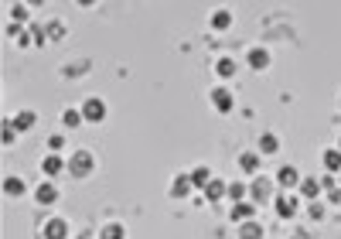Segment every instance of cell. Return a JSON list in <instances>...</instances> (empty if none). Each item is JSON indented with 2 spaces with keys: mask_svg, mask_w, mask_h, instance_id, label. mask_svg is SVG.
I'll use <instances>...</instances> for the list:
<instances>
[{
  "mask_svg": "<svg viewBox=\"0 0 341 239\" xmlns=\"http://www.w3.org/2000/svg\"><path fill=\"white\" fill-rule=\"evenodd\" d=\"M82 116L92 120V123H99V120L106 116V102L96 100V96H92V100H86V106H82Z\"/></svg>",
  "mask_w": 341,
  "mask_h": 239,
  "instance_id": "obj_1",
  "label": "cell"
},
{
  "mask_svg": "<svg viewBox=\"0 0 341 239\" xmlns=\"http://www.w3.org/2000/svg\"><path fill=\"white\" fill-rule=\"evenodd\" d=\"M68 168H72V174H89V168H92V158H89L86 150H78V154H72Z\"/></svg>",
  "mask_w": 341,
  "mask_h": 239,
  "instance_id": "obj_2",
  "label": "cell"
},
{
  "mask_svg": "<svg viewBox=\"0 0 341 239\" xmlns=\"http://www.w3.org/2000/svg\"><path fill=\"white\" fill-rule=\"evenodd\" d=\"M65 232H68L65 219H52L48 226H44V236H48V239H65Z\"/></svg>",
  "mask_w": 341,
  "mask_h": 239,
  "instance_id": "obj_3",
  "label": "cell"
},
{
  "mask_svg": "<svg viewBox=\"0 0 341 239\" xmlns=\"http://www.w3.org/2000/svg\"><path fill=\"white\" fill-rule=\"evenodd\" d=\"M10 126H14V130H31V126H34V113H31V110H20L18 116L10 120Z\"/></svg>",
  "mask_w": 341,
  "mask_h": 239,
  "instance_id": "obj_4",
  "label": "cell"
},
{
  "mask_svg": "<svg viewBox=\"0 0 341 239\" xmlns=\"http://www.w3.org/2000/svg\"><path fill=\"white\" fill-rule=\"evenodd\" d=\"M249 65H252V68H266V65H270V52H266V48H252V52H249Z\"/></svg>",
  "mask_w": 341,
  "mask_h": 239,
  "instance_id": "obj_5",
  "label": "cell"
},
{
  "mask_svg": "<svg viewBox=\"0 0 341 239\" xmlns=\"http://www.w3.org/2000/svg\"><path fill=\"white\" fill-rule=\"evenodd\" d=\"M270 192H273V184H270L266 178H256V181H252V198H256V202H263Z\"/></svg>",
  "mask_w": 341,
  "mask_h": 239,
  "instance_id": "obj_6",
  "label": "cell"
},
{
  "mask_svg": "<svg viewBox=\"0 0 341 239\" xmlns=\"http://www.w3.org/2000/svg\"><path fill=\"white\" fill-rule=\"evenodd\" d=\"M212 102H215L222 113H228V110H232V96H228L226 89H215V92H212Z\"/></svg>",
  "mask_w": 341,
  "mask_h": 239,
  "instance_id": "obj_7",
  "label": "cell"
},
{
  "mask_svg": "<svg viewBox=\"0 0 341 239\" xmlns=\"http://www.w3.org/2000/svg\"><path fill=\"white\" fill-rule=\"evenodd\" d=\"M99 239H123V226H120V222H106V226L99 229Z\"/></svg>",
  "mask_w": 341,
  "mask_h": 239,
  "instance_id": "obj_8",
  "label": "cell"
},
{
  "mask_svg": "<svg viewBox=\"0 0 341 239\" xmlns=\"http://www.w3.org/2000/svg\"><path fill=\"white\" fill-rule=\"evenodd\" d=\"M228 24H232V14H228V10H215V14H212V28H215V31H226Z\"/></svg>",
  "mask_w": 341,
  "mask_h": 239,
  "instance_id": "obj_9",
  "label": "cell"
},
{
  "mask_svg": "<svg viewBox=\"0 0 341 239\" xmlns=\"http://www.w3.org/2000/svg\"><path fill=\"white\" fill-rule=\"evenodd\" d=\"M263 236V226L260 222H246L242 229H239V239H260Z\"/></svg>",
  "mask_w": 341,
  "mask_h": 239,
  "instance_id": "obj_10",
  "label": "cell"
},
{
  "mask_svg": "<svg viewBox=\"0 0 341 239\" xmlns=\"http://www.w3.org/2000/svg\"><path fill=\"white\" fill-rule=\"evenodd\" d=\"M239 168H242V171H256V168H260V154H252V150L239 154Z\"/></svg>",
  "mask_w": 341,
  "mask_h": 239,
  "instance_id": "obj_11",
  "label": "cell"
},
{
  "mask_svg": "<svg viewBox=\"0 0 341 239\" xmlns=\"http://www.w3.org/2000/svg\"><path fill=\"white\" fill-rule=\"evenodd\" d=\"M4 192H7L10 198H18V195H24V181L20 178H7L4 181Z\"/></svg>",
  "mask_w": 341,
  "mask_h": 239,
  "instance_id": "obj_12",
  "label": "cell"
},
{
  "mask_svg": "<svg viewBox=\"0 0 341 239\" xmlns=\"http://www.w3.org/2000/svg\"><path fill=\"white\" fill-rule=\"evenodd\" d=\"M276 147H280V144H276L273 134H263V137H260V154H276Z\"/></svg>",
  "mask_w": 341,
  "mask_h": 239,
  "instance_id": "obj_13",
  "label": "cell"
},
{
  "mask_svg": "<svg viewBox=\"0 0 341 239\" xmlns=\"http://www.w3.org/2000/svg\"><path fill=\"white\" fill-rule=\"evenodd\" d=\"M276 181H280V184H286V188H294V184H297V171H294V168L286 164V168H280V174H276Z\"/></svg>",
  "mask_w": 341,
  "mask_h": 239,
  "instance_id": "obj_14",
  "label": "cell"
},
{
  "mask_svg": "<svg viewBox=\"0 0 341 239\" xmlns=\"http://www.w3.org/2000/svg\"><path fill=\"white\" fill-rule=\"evenodd\" d=\"M276 212H280V216H286V219H290V216H294V212H297V202L294 198H276Z\"/></svg>",
  "mask_w": 341,
  "mask_h": 239,
  "instance_id": "obj_15",
  "label": "cell"
},
{
  "mask_svg": "<svg viewBox=\"0 0 341 239\" xmlns=\"http://www.w3.org/2000/svg\"><path fill=\"white\" fill-rule=\"evenodd\" d=\"M41 171H44V174H58V171H62V160H58L55 154H48V158L41 160Z\"/></svg>",
  "mask_w": 341,
  "mask_h": 239,
  "instance_id": "obj_16",
  "label": "cell"
},
{
  "mask_svg": "<svg viewBox=\"0 0 341 239\" xmlns=\"http://www.w3.org/2000/svg\"><path fill=\"white\" fill-rule=\"evenodd\" d=\"M55 198H58V192L52 188V184H41V188H38V202H41V205H52Z\"/></svg>",
  "mask_w": 341,
  "mask_h": 239,
  "instance_id": "obj_17",
  "label": "cell"
},
{
  "mask_svg": "<svg viewBox=\"0 0 341 239\" xmlns=\"http://www.w3.org/2000/svg\"><path fill=\"white\" fill-rule=\"evenodd\" d=\"M324 164L328 171H341V150H324Z\"/></svg>",
  "mask_w": 341,
  "mask_h": 239,
  "instance_id": "obj_18",
  "label": "cell"
},
{
  "mask_svg": "<svg viewBox=\"0 0 341 239\" xmlns=\"http://www.w3.org/2000/svg\"><path fill=\"white\" fill-rule=\"evenodd\" d=\"M215 72H218V76H236V62L232 58H222V62H215Z\"/></svg>",
  "mask_w": 341,
  "mask_h": 239,
  "instance_id": "obj_19",
  "label": "cell"
},
{
  "mask_svg": "<svg viewBox=\"0 0 341 239\" xmlns=\"http://www.w3.org/2000/svg\"><path fill=\"white\" fill-rule=\"evenodd\" d=\"M222 192H228L222 181H208V184H205V195H208V198H222Z\"/></svg>",
  "mask_w": 341,
  "mask_h": 239,
  "instance_id": "obj_20",
  "label": "cell"
},
{
  "mask_svg": "<svg viewBox=\"0 0 341 239\" xmlns=\"http://www.w3.org/2000/svg\"><path fill=\"white\" fill-rule=\"evenodd\" d=\"M300 192H304V195H307V198H318V192H321V184H318V181H314V178H307V181H304V184H300Z\"/></svg>",
  "mask_w": 341,
  "mask_h": 239,
  "instance_id": "obj_21",
  "label": "cell"
},
{
  "mask_svg": "<svg viewBox=\"0 0 341 239\" xmlns=\"http://www.w3.org/2000/svg\"><path fill=\"white\" fill-rule=\"evenodd\" d=\"M62 120H65V126H78V123H82L86 116H82V110H78V113H76V110H68V113H65Z\"/></svg>",
  "mask_w": 341,
  "mask_h": 239,
  "instance_id": "obj_22",
  "label": "cell"
},
{
  "mask_svg": "<svg viewBox=\"0 0 341 239\" xmlns=\"http://www.w3.org/2000/svg\"><path fill=\"white\" fill-rule=\"evenodd\" d=\"M188 188H191V181H188V178H178V181H174V188H170V192H174V195L181 198V195H188Z\"/></svg>",
  "mask_w": 341,
  "mask_h": 239,
  "instance_id": "obj_23",
  "label": "cell"
},
{
  "mask_svg": "<svg viewBox=\"0 0 341 239\" xmlns=\"http://www.w3.org/2000/svg\"><path fill=\"white\" fill-rule=\"evenodd\" d=\"M249 188L246 184H228V198H236V202H242V195H246Z\"/></svg>",
  "mask_w": 341,
  "mask_h": 239,
  "instance_id": "obj_24",
  "label": "cell"
},
{
  "mask_svg": "<svg viewBox=\"0 0 341 239\" xmlns=\"http://www.w3.org/2000/svg\"><path fill=\"white\" fill-rule=\"evenodd\" d=\"M232 216H236V219H249V216H252V205H246V202H239Z\"/></svg>",
  "mask_w": 341,
  "mask_h": 239,
  "instance_id": "obj_25",
  "label": "cell"
},
{
  "mask_svg": "<svg viewBox=\"0 0 341 239\" xmlns=\"http://www.w3.org/2000/svg\"><path fill=\"white\" fill-rule=\"evenodd\" d=\"M191 181H194V184H208V168H198V171L191 174Z\"/></svg>",
  "mask_w": 341,
  "mask_h": 239,
  "instance_id": "obj_26",
  "label": "cell"
},
{
  "mask_svg": "<svg viewBox=\"0 0 341 239\" xmlns=\"http://www.w3.org/2000/svg\"><path fill=\"white\" fill-rule=\"evenodd\" d=\"M310 219H324V205H318V202L310 205Z\"/></svg>",
  "mask_w": 341,
  "mask_h": 239,
  "instance_id": "obj_27",
  "label": "cell"
},
{
  "mask_svg": "<svg viewBox=\"0 0 341 239\" xmlns=\"http://www.w3.org/2000/svg\"><path fill=\"white\" fill-rule=\"evenodd\" d=\"M62 144H65V140L58 137V134H55V137H52V140H48V147H52V150H58V147H62Z\"/></svg>",
  "mask_w": 341,
  "mask_h": 239,
  "instance_id": "obj_28",
  "label": "cell"
},
{
  "mask_svg": "<svg viewBox=\"0 0 341 239\" xmlns=\"http://www.w3.org/2000/svg\"><path fill=\"white\" fill-rule=\"evenodd\" d=\"M294 239H310V236H307V232H297V236H294Z\"/></svg>",
  "mask_w": 341,
  "mask_h": 239,
  "instance_id": "obj_29",
  "label": "cell"
},
{
  "mask_svg": "<svg viewBox=\"0 0 341 239\" xmlns=\"http://www.w3.org/2000/svg\"><path fill=\"white\" fill-rule=\"evenodd\" d=\"M338 150H341V140H338Z\"/></svg>",
  "mask_w": 341,
  "mask_h": 239,
  "instance_id": "obj_30",
  "label": "cell"
}]
</instances>
